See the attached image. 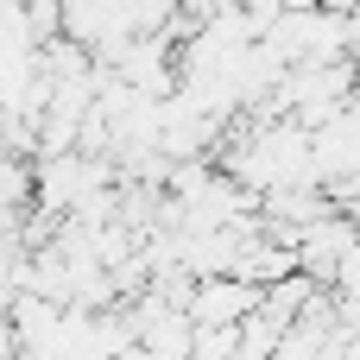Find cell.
Wrapping results in <instances>:
<instances>
[{"mask_svg": "<svg viewBox=\"0 0 360 360\" xmlns=\"http://www.w3.org/2000/svg\"><path fill=\"white\" fill-rule=\"evenodd\" d=\"M108 360H158V354H152L146 342H120V348H114V354H108Z\"/></svg>", "mask_w": 360, "mask_h": 360, "instance_id": "cell-2", "label": "cell"}, {"mask_svg": "<svg viewBox=\"0 0 360 360\" xmlns=\"http://www.w3.org/2000/svg\"><path fill=\"white\" fill-rule=\"evenodd\" d=\"M348 57H360V6H348Z\"/></svg>", "mask_w": 360, "mask_h": 360, "instance_id": "cell-3", "label": "cell"}, {"mask_svg": "<svg viewBox=\"0 0 360 360\" xmlns=\"http://www.w3.org/2000/svg\"><path fill=\"white\" fill-rule=\"evenodd\" d=\"M253 304H259V285H247V278H234V272L190 278V291H184V316H190V323H240Z\"/></svg>", "mask_w": 360, "mask_h": 360, "instance_id": "cell-1", "label": "cell"}]
</instances>
